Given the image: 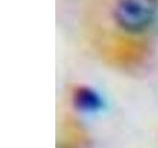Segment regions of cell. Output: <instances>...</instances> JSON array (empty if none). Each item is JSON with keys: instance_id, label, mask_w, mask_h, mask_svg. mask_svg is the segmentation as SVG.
Segmentation results:
<instances>
[{"instance_id": "6da1fadb", "label": "cell", "mask_w": 158, "mask_h": 148, "mask_svg": "<svg viewBox=\"0 0 158 148\" xmlns=\"http://www.w3.org/2000/svg\"><path fill=\"white\" fill-rule=\"evenodd\" d=\"M157 12L158 0H118L114 18L123 31L137 34L150 27Z\"/></svg>"}, {"instance_id": "7a4b0ae2", "label": "cell", "mask_w": 158, "mask_h": 148, "mask_svg": "<svg viewBox=\"0 0 158 148\" xmlns=\"http://www.w3.org/2000/svg\"><path fill=\"white\" fill-rule=\"evenodd\" d=\"M75 103L84 111H95L101 105L99 97L92 90L86 88L79 89L76 92Z\"/></svg>"}]
</instances>
